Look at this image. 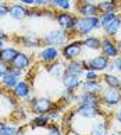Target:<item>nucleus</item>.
Returning <instances> with one entry per match:
<instances>
[{
  "label": "nucleus",
  "mask_w": 121,
  "mask_h": 135,
  "mask_svg": "<svg viewBox=\"0 0 121 135\" xmlns=\"http://www.w3.org/2000/svg\"><path fill=\"white\" fill-rule=\"evenodd\" d=\"M81 89L84 92H88V93H93V95H100L102 91L104 89L103 84L99 81V79H95V81H88V79H84L81 82Z\"/></svg>",
  "instance_id": "4468645a"
},
{
  "label": "nucleus",
  "mask_w": 121,
  "mask_h": 135,
  "mask_svg": "<svg viewBox=\"0 0 121 135\" xmlns=\"http://www.w3.org/2000/svg\"><path fill=\"white\" fill-rule=\"evenodd\" d=\"M21 43L25 47H39L42 43V39L36 36L35 33H29V35H24L21 38Z\"/></svg>",
  "instance_id": "393cba45"
},
{
  "label": "nucleus",
  "mask_w": 121,
  "mask_h": 135,
  "mask_svg": "<svg viewBox=\"0 0 121 135\" xmlns=\"http://www.w3.org/2000/svg\"><path fill=\"white\" fill-rule=\"evenodd\" d=\"M118 14L117 13H104V14H100V24H102V28L104 25H107V24L112 21V20H114L115 17H117Z\"/></svg>",
  "instance_id": "7c9ffc66"
},
{
  "label": "nucleus",
  "mask_w": 121,
  "mask_h": 135,
  "mask_svg": "<svg viewBox=\"0 0 121 135\" xmlns=\"http://www.w3.org/2000/svg\"><path fill=\"white\" fill-rule=\"evenodd\" d=\"M65 71L67 73H71L75 74V75H79L82 77L85 70H84V64L82 61H78V60H72V61H68V64L65 66Z\"/></svg>",
  "instance_id": "b1692460"
},
{
  "label": "nucleus",
  "mask_w": 121,
  "mask_h": 135,
  "mask_svg": "<svg viewBox=\"0 0 121 135\" xmlns=\"http://www.w3.org/2000/svg\"><path fill=\"white\" fill-rule=\"evenodd\" d=\"M109 2H114V3H120L121 0H109Z\"/></svg>",
  "instance_id": "de8ad7c7"
},
{
  "label": "nucleus",
  "mask_w": 121,
  "mask_h": 135,
  "mask_svg": "<svg viewBox=\"0 0 121 135\" xmlns=\"http://www.w3.org/2000/svg\"><path fill=\"white\" fill-rule=\"evenodd\" d=\"M2 95H3V92H2V89H0V98H2Z\"/></svg>",
  "instance_id": "09e8293b"
},
{
  "label": "nucleus",
  "mask_w": 121,
  "mask_h": 135,
  "mask_svg": "<svg viewBox=\"0 0 121 135\" xmlns=\"http://www.w3.org/2000/svg\"><path fill=\"white\" fill-rule=\"evenodd\" d=\"M11 66L18 68V70H21V71H24V70L29 68V66H31V57H29L27 53L20 52L17 54V57L14 59V61L11 63Z\"/></svg>",
  "instance_id": "6ab92c4d"
},
{
  "label": "nucleus",
  "mask_w": 121,
  "mask_h": 135,
  "mask_svg": "<svg viewBox=\"0 0 121 135\" xmlns=\"http://www.w3.org/2000/svg\"><path fill=\"white\" fill-rule=\"evenodd\" d=\"M46 71H47L53 78L61 79L63 75H64V73H65V66H64L61 61L56 60V61H53V63L47 64V66H46Z\"/></svg>",
  "instance_id": "dca6fc26"
},
{
  "label": "nucleus",
  "mask_w": 121,
  "mask_h": 135,
  "mask_svg": "<svg viewBox=\"0 0 121 135\" xmlns=\"http://www.w3.org/2000/svg\"><path fill=\"white\" fill-rule=\"evenodd\" d=\"M47 135H63V131L56 124H49L47 126Z\"/></svg>",
  "instance_id": "473e14b6"
},
{
  "label": "nucleus",
  "mask_w": 121,
  "mask_h": 135,
  "mask_svg": "<svg viewBox=\"0 0 121 135\" xmlns=\"http://www.w3.org/2000/svg\"><path fill=\"white\" fill-rule=\"evenodd\" d=\"M8 16L13 20H16V21H22L24 18L28 17V8L21 3H14L10 6Z\"/></svg>",
  "instance_id": "2eb2a0df"
},
{
  "label": "nucleus",
  "mask_w": 121,
  "mask_h": 135,
  "mask_svg": "<svg viewBox=\"0 0 121 135\" xmlns=\"http://www.w3.org/2000/svg\"><path fill=\"white\" fill-rule=\"evenodd\" d=\"M18 81H20V77H17L16 74H13V73H10V71L2 79H0V82H2V85L6 89H13L18 84Z\"/></svg>",
  "instance_id": "a878e982"
},
{
  "label": "nucleus",
  "mask_w": 121,
  "mask_h": 135,
  "mask_svg": "<svg viewBox=\"0 0 121 135\" xmlns=\"http://www.w3.org/2000/svg\"><path fill=\"white\" fill-rule=\"evenodd\" d=\"M77 13L79 17H99V8L98 4L92 2H84V3H77Z\"/></svg>",
  "instance_id": "9d476101"
},
{
  "label": "nucleus",
  "mask_w": 121,
  "mask_h": 135,
  "mask_svg": "<svg viewBox=\"0 0 121 135\" xmlns=\"http://www.w3.org/2000/svg\"><path fill=\"white\" fill-rule=\"evenodd\" d=\"M86 63L89 66V70H93V71H98V73H102V71L109 70L110 64H112L110 59L103 56V54H98V56H95L92 59H88Z\"/></svg>",
  "instance_id": "1a4fd4ad"
},
{
  "label": "nucleus",
  "mask_w": 121,
  "mask_h": 135,
  "mask_svg": "<svg viewBox=\"0 0 121 135\" xmlns=\"http://www.w3.org/2000/svg\"><path fill=\"white\" fill-rule=\"evenodd\" d=\"M114 118H115V121H117V123H120V124H121V109H118L117 112H115Z\"/></svg>",
  "instance_id": "a19ab883"
},
{
  "label": "nucleus",
  "mask_w": 121,
  "mask_h": 135,
  "mask_svg": "<svg viewBox=\"0 0 121 135\" xmlns=\"http://www.w3.org/2000/svg\"><path fill=\"white\" fill-rule=\"evenodd\" d=\"M77 3H84V2H90V0H75Z\"/></svg>",
  "instance_id": "49530a36"
},
{
  "label": "nucleus",
  "mask_w": 121,
  "mask_h": 135,
  "mask_svg": "<svg viewBox=\"0 0 121 135\" xmlns=\"http://www.w3.org/2000/svg\"><path fill=\"white\" fill-rule=\"evenodd\" d=\"M113 66H114V68H115V70H117V71L121 74V56L115 57V59L113 60Z\"/></svg>",
  "instance_id": "4c0bfd02"
},
{
  "label": "nucleus",
  "mask_w": 121,
  "mask_h": 135,
  "mask_svg": "<svg viewBox=\"0 0 121 135\" xmlns=\"http://www.w3.org/2000/svg\"><path fill=\"white\" fill-rule=\"evenodd\" d=\"M61 82H63V86L70 89V91L75 92L77 89L81 86V77L79 75H75V74H71V73H64V75L61 78Z\"/></svg>",
  "instance_id": "ddd939ff"
},
{
  "label": "nucleus",
  "mask_w": 121,
  "mask_h": 135,
  "mask_svg": "<svg viewBox=\"0 0 121 135\" xmlns=\"http://www.w3.org/2000/svg\"><path fill=\"white\" fill-rule=\"evenodd\" d=\"M120 28H121V16H117L114 20H112L107 25H104L102 29L106 33V36H109V38H114L115 35L118 33L120 31Z\"/></svg>",
  "instance_id": "a211bd4d"
},
{
  "label": "nucleus",
  "mask_w": 121,
  "mask_h": 135,
  "mask_svg": "<svg viewBox=\"0 0 121 135\" xmlns=\"http://www.w3.org/2000/svg\"><path fill=\"white\" fill-rule=\"evenodd\" d=\"M56 22L59 24L60 28L72 32L74 27H75V22H77V16H72V14L68 13V11L57 13L56 14Z\"/></svg>",
  "instance_id": "0eeeda50"
},
{
  "label": "nucleus",
  "mask_w": 121,
  "mask_h": 135,
  "mask_svg": "<svg viewBox=\"0 0 121 135\" xmlns=\"http://www.w3.org/2000/svg\"><path fill=\"white\" fill-rule=\"evenodd\" d=\"M20 52L17 50L16 47H11V46H7V47H3L0 50V61L6 63V64H11L14 61V59L17 57V54Z\"/></svg>",
  "instance_id": "aec40b11"
},
{
  "label": "nucleus",
  "mask_w": 121,
  "mask_h": 135,
  "mask_svg": "<svg viewBox=\"0 0 121 135\" xmlns=\"http://www.w3.org/2000/svg\"><path fill=\"white\" fill-rule=\"evenodd\" d=\"M75 113L78 117H82L85 120H93L102 114V109L99 106H92V104H78Z\"/></svg>",
  "instance_id": "39448f33"
},
{
  "label": "nucleus",
  "mask_w": 121,
  "mask_h": 135,
  "mask_svg": "<svg viewBox=\"0 0 121 135\" xmlns=\"http://www.w3.org/2000/svg\"><path fill=\"white\" fill-rule=\"evenodd\" d=\"M84 78L88 79V81H95V79H99V73L93 71V70H88V71L84 73Z\"/></svg>",
  "instance_id": "2f4dec72"
},
{
  "label": "nucleus",
  "mask_w": 121,
  "mask_h": 135,
  "mask_svg": "<svg viewBox=\"0 0 121 135\" xmlns=\"http://www.w3.org/2000/svg\"><path fill=\"white\" fill-rule=\"evenodd\" d=\"M7 39V33L4 32L3 28H0V41H6Z\"/></svg>",
  "instance_id": "79ce46f5"
},
{
  "label": "nucleus",
  "mask_w": 121,
  "mask_h": 135,
  "mask_svg": "<svg viewBox=\"0 0 121 135\" xmlns=\"http://www.w3.org/2000/svg\"><path fill=\"white\" fill-rule=\"evenodd\" d=\"M11 91H13V95H14L17 99H25L29 93H31V86H29V84H28L27 81L20 79L18 84L11 89Z\"/></svg>",
  "instance_id": "f3484780"
},
{
  "label": "nucleus",
  "mask_w": 121,
  "mask_h": 135,
  "mask_svg": "<svg viewBox=\"0 0 121 135\" xmlns=\"http://www.w3.org/2000/svg\"><path fill=\"white\" fill-rule=\"evenodd\" d=\"M82 46L84 47H86L89 49V50H100V47H102V39L98 38V36H86V38H84V41H82Z\"/></svg>",
  "instance_id": "4be33fe9"
},
{
  "label": "nucleus",
  "mask_w": 121,
  "mask_h": 135,
  "mask_svg": "<svg viewBox=\"0 0 121 135\" xmlns=\"http://www.w3.org/2000/svg\"><path fill=\"white\" fill-rule=\"evenodd\" d=\"M38 56L40 59V61H43L46 64H50V63L59 60L60 50H59V47H54V46H46V47H43L42 50L39 52Z\"/></svg>",
  "instance_id": "f8f14e48"
},
{
  "label": "nucleus",
  "mask_w": 121,
  "mask_h": 135,
  "mask_svg": "<svg viewBox=\"0 0 121 135\" xmlns=\"http://www.w3.org/2000/svg\"><path fill=\"white\" fill-rule=\"evenodd\" d=\"M24 6H35V0H17Z\"/></svg>",
  "instance_id": "ea45409f"
},
{
  "label": "nucleus",
  "mask_w": 121,
  "mask_h": 135,
  "mask_svg": "<svg viewBox=\"0 0 121 135\" xmlns=\"http://www.w3.org/2000/svg\"><path fill=\"white\" fill-rule=\"evenodd\" d=\"M102 81L104 82L106 86H110V88H115V89H120L121 91V78L114 75L112 73H106L102 75Z\"/></svg>",
  "instance_id": "412c9836"
},
{
  "label": "nucleus",
  "mask_w": 121,
  "mask_h": 135,
  "mask_svg": "<svg viewBox=\"0 0 121 135\" xmlns=\"http://www.w3.org/2000/svg\"><path fill=\"white\" fill-rule=\"evenodd\" d=\"M95 29H102L99 17H77V22H75L72 32H75L81 38H86Z\"/></svg>",
  "instance_id": "f257e3e1"
},
{
  "label": "nucleus",
  "mask_w": 121,
  "mask_h": 135,
  "mask_svg": "<svg viewBox=\"0 0 121 135\" xmlns=\"http://www.w3.org/2000/svg\"><path fill=\"white\" fill-rule=\"evenodd\" d=\"M74 102L78 104H92V106H102L100 103V96L99 95H93V93H88V92H81V93H75L74 96Z\"/></svg>",
  "instance_id": "9b49d317"
},
{
  "label": "nucleus",
  "mask_w": 121,
  "mask_h": 135,
  "mask_svg": "<svg viewBox=\"0 0 121 135\" xmlns=\"http://www.w3.org/2000/svg\"><path fill=\"white\" fill-rule=\"evenodd\" d=\"M52 109H54V103L49 98H36L31 103V112L38 114H47Z\"/></svg>",
  "instance_id": "423d86ee"
},
{
  "label": "nucleus",
  "mask_w": 121,
  "mask_h": 135,
  "mask_svg": "<svg viewBox=\"0 0 121 135\" xmlns=\"http://www.w3.org/2000/svg\"><path fill=\"white\" fill-rule=\"evenodd\" d=\"M16 135H25V131H21V129H18Z\"/></svg>",
  "instance_id": "37998d69"
},
{
  "label": "nucleus",
  "mask_w": 121,
  "mask_h": 135,
  "mask_svg": "<svg viewBox=\"0 0 121 135\" xmlns=\"http://www.w3.org/2000/svg\"><path fill=\"white\" fill-rule=\"evenodd\" d=\"M120 7H121V4H120Z\"/></svg>",
  "instance_id": "3c124183"
},
{
  "label": "nucleus",
  "mask_w": 121,
  "mask_h": 135,
  "mask_svg": "<svg viewBox=\"0 0 121 135\" xmlns=\"http://www.w3.org/2000/svg\"><path fill=\"white\" fill-rule=\"evenodd\" d=\"M100 50H102L103 56L109 57L110 60H114L115 57L120 56L117 42H114L113 38H109V36L102 38V47H100Z\"/></svg>",
  "instance_id": "6e6552de"
},
{
  "label": "nucleus",
  "mask_w": 121,
  "mask_h": 135,
  "mask_svg": "<svg viewBox=\"0 0 121 135\" xmlns=\"http://www.w3.org/2000/svg\"><path fill=\"white\" fill-rule=\"evenodd\" d=\"M120 4H121V2H120Z\"/></svg>",
  "instance_id": "603ef678"
},
{
  "label": "nucleus",
  "mask_w": 121,
  "mask_h": 135,
  "mask_svg": "<svg viewBox=\"0 0 121 135\" xmlns=\"http://www.w3.org/2000/svg\"><path fill=\"white\" fill-rule=\"evenodd\" d=\"M50 4V0H35V6L36 7H47Z\"/></svg>",
  "instance_id": "58836bf2"
},
{
  "label": "nucleus",
  "mask_w": 121,
  "mask_h": 135,
  "mask_svg": "<svg viewBox=\"0 0 121 135\" xmlns=\"http://www.w3.org/2000/svg\"><path fill=\"white\" fill-rule=\"evenodd\" d=\"M118 7H120L118 3L109 2V0H102V2L98 3V8H99V13L100 14H104V13H117Z\"/></svg>",
  "instance_id": "5701e85b"
},
{
  "label": "nucleus",
  "mask_w": 121,
  "mask_h": 135,
  "mask_svg": "<svg viewBox=\"0 0 121 135\" xmlns=\"http://www.w3.org/2000/svg\"><path fill=\"white\" fill-rule=\"evenodd\" d=\"M112 135H121V134H120V132H117V134H112Z\"/></svg>",
  "instance_id": "8fccbe9b"
},
{
  "label": "nucleus",
  "mask_w": 121,
  "mask_h": 135,
  "mask_svg": "<svg viewBox=\"0 0 121 135\" xmlns=\"http://www.w3.org/2000/svg\"><path fill=\"white\" fill-rule=\"evenodd\" d=\"M109 134V126L106 121L95 123L90 129V135H107Z\"/></svg>",
  "instance_id": "bb28decb"
},
{
  "label": "nucleus",
  "mask_w": 121,
  "mask_h": 135,
  "mask_svg": "<svg viewBox=\"0 0 121 135\" xmlns=\"http://www.w3.org/2000/svg\"><path fill=\"white\" fill-rule=\"evenodd\" d=\"M99 96H100V103L109 109L117 107L121 103V91L120 89H115V88L106 86Z\"/></svg>",
  "instance_id": "7ed1b4c3"
},
{
  "label": "nucleus",
  "mask_w": 121,
  "mask_h": 135,
  "mask_svg": "<svg viewBox=\"0 0 121 135\" xmlns=\"http://www.w3.org/2000/svg\"><path fill=\"white\" fill-rule=\"evenodd\" d=\"M18 129L14 126H8V124L0 123V135H16Z\"/></svg>",
  "instance_id": "c756f323"
},
{
  "label": "nucleus",
  "mask_w": 121,
  "mask_h": 135,
  "mask_svg": "<svg viewBox=\"0 0 121 135\" xmlns=\"http://www.w3.org/2000/svg\"><path fill=\"white\" fill-rule=\"evenodd\" d=\"M49 121H50L49 114H38V116L32 120L31 127L32 128H35V127H47Z\"/></svg>",
  "instance_id": "cd10ccee"
},
{
  "label": "nucleus",
  "mask_w": 121,
  "mask_h": 135,
  "mask_svg": "<svg viewBox=\"0 0 121 135\" xmlns=\"http://www.w3.org/2000/svg\"><path fill=\"white\" fill-rule=\"evenodd\" d=\"M47 114H49L50 120H59L60 118V110H57V109H52Z\"/></svg>",
  "instance_id": "e433bc0d"
},
{
  "label": "nucleus",
  "mask_w": 121,
  "mask_h": 135,
  "mask_svg": "<svg viewBox=\"0 0 121 135\" xmlns=\"http://www.w3.org/2000/svg\"><path fill=\"white\" fill-rule=\"evenodd\" d=\"M3 47H6V46H4V41H0V50H2Z\"/></svg>",
  "instance_id": "a18cd8bd"
},
{
  "label": "nucleus",
  "mask_w": 121,
  "mask_h": 135,
  "mask_svg": "<svg viewBox=\"0 0 121 135\" xmlns=\"http://www.w3.org/2000/svg\"><path fill=\"white\" fill-rule=\"evenodd\" d=\"M8 11H10V6L0 3V18H4L6 16H8Z\"/></svg>",
  "instance_id": "f704fd0d"
},
{
  "label": "nucleus",
  "mask_w": 121,
  "mask_h": 135,
  "mask_svg": "<svg viewBox=\"0 0 121 135\" xmlns=\"http://www.w3.org/2000/svg\"><path fill=\"white\" fill-rule=\"evenodd\" d=\"M71 2L72 0H50V7H54V8H60L63 11H68L71 10Z\"/></svg>",
  "instance_id": "c85d7f7f"
},
{
  "label": "nucleus",
  "mask_w": 121,
  "mask_h": 135,
  "mask_svg": "<svg viewBox=\"0 0 121 135\" xmlns=\"http://www.w3.org/2000/svg\"><path fill=\"white\" fill-rule=\"evenodd\" d=\"M70 31H65L63 28L52 29L43 35L42 42L46 46H54V47H63L67 42H70Z\"/></svg>",
  "instance_id": "f03ea898"
},
{
  "label": "nucleus",
  "mask_w": 121,
  "mask_h": 135,
  "mask_svg": "<svg viewBox=\"0 0 121 135\" xmlns=\"http://www.w3.org/2000/svg\"><path fill=\"white\" fill-rule=\"evenodd\" d=\"M42 16H43V11H40L38 8L28 10V17L29 18H36V17H42Z\"/></svg>",
  "instance_id": "c9c22d12"
},
{
  "label": "nucleus",
  "mask_w": 121,
  "mask_h": 135,
  "mask_svg": "<svg viewBox=\"0 0 121 135\" xmlns=\"http://www.w3.org/2000/svg\"><path fill=\"white\" fill-rule=\"evenodd\" d=\"M117 47H118V52L121 53V41H118V42H117Z\"/></svg>",
  "instance_id": "c03bdc74"
},
{
  "label": "nucleus",
  "mask_w": 121,
  "mask_h": 135,
  "mask_svg": "<svg viewBox=\"0 0 121 135\" xmlns=\"http://www.w3.org/2000/svg\"><path fill=\"white\" fill-rule=\"evenodd\" d=\"M8 70H10V64H6V63L0 61V79L8 73Z\"/></svg>",
  "instance_id": "72a5a7b5"
},
{
  "label": "nucleus",
  "mask_w": 121,
  "mask_h": 135,
  "mask_svg": "<svg viewBox=\"0 0 121 135\" xmlns=\"http://www.w3.org/2000/svg\"><path fill=\"white\" fill-rule=\"evenodd\" d=\"M82 41H71L67 42L61 47L60 54L64 60L67 61H72V60H77L81 56V52H82Z\"/></svg>",
  "instance_id": "20e7f679"
}]
</instances>
